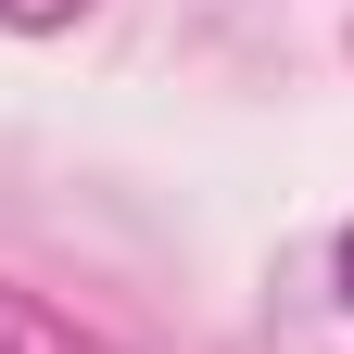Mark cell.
Segmentation results:
<instances>
[{"instance_id":"obj_1","label":"cell","mask_w":354,"mask_h":354,"mask_svg":"<svg viewBox=\"0 0 354 354\" xmlns=\"http://www.w3.org/2000/svg\"><path fill=\"white\" fill-rule=\"evenodd\" d=\"M0 354H127V342L76 329L64 304H38V291H13V279H0Z\"/></svg>"},{"instance_id":"obj_2","label":"cell","mask_w":354,"mask_h":354,"mask_svg":"<svg viewBox=\"0 0 354 354\" xmlns=\"http://www.w3.org/2000/svg\"><path fill=\"white\" fill-rule=\"evenodd\" d=\"M88 13V0H0V26H13V38H51V26H76Z\"/></svg>"},{"instance_id":"obj_3","label":"cell","mask_w":354,"mask_h":354,"mask_svg":"<svg viewBox=\"0 0 354 354\" xmlns=\"http://www.w3.org/2000/svg\"><path fill=\"white\" fill-rule=\"evenodd\" d=\"M342 304H354V228H342Z\"/></svg>"}]
</instances>
